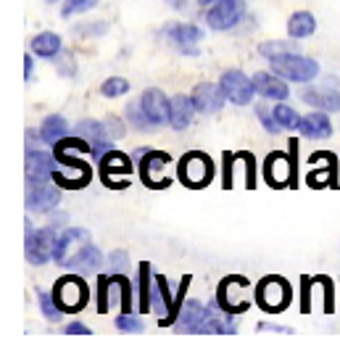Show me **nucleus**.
<instances>
[{
    "mask_svg": "<svg viewBox=\"0 0 340 356\" xmlns=\"http://www.w3.org/2000/svg\"><path fill=\"white\" fill-rule=\"evenodd\" d=\"M290 143V153H282V151H272L269 156L264 159V166H261V172H264V182L269 188H298L296 182H298V175H296V161H298V143L301 140H288Z\"/></svg>",
    "mask_w": 340,
    "mask_h": 356,
    "instance_id": "nucleus-1",
    "label": "nucleus"
},
{
    "mask_svg": "<svg viewBox=\"0 0 340 356\" xmlns=\"http://www.w3.org/2000/svg\"><path fill=\"white\" fill-rule=\"evenodd\" d=\"M214 175H216L214 159L206 156L203 151H188L177 161V179L185 188H190V191H201L206 185H211Z\"/></svg>",
    "mask_w": 340,
    "mask_h": 356,
    "instance_id": "nucleus-2",
    "label": "nucleus"
},
{
    "mask_svg": "<svg viewBox=\"0 0 340 356\" xmlns=\"http://www.w3.org/2000/svg\"><path fill=\"white\" fill-rule=\"evenodd\" d=\"M132 159L138 161L140 179L145 182V188H151V191H164V188L172 185V177L164 175L166 169L172 166V156H169V153L143 148V151H135Z\"/></svg>",
    "mask_w": 340,
    "mask_h": 356,
    "instance_id": "nucleus-3",
    "label": "nucleus"
},
{
    "mask_svg": "<svg viewBox=\"0 0 340 356\" xmlns=\"http://www.w3.org/2000/svg\"><path fill=\"white\" fill-rule=\"evenodd\" d=\"M56 241H58V227L56 225H45V227H35L29 219H26V261L42 267L53 261V251H56Z\"/></svg>",
    "mask_w": 340,
    "mask_h": 356,
    "instance_id": "nucleus-4",
    "label": "nucleus"
},
{
    "mask_svg": "<svg viewBox=\"0 0 340 356\" xmlns=\"http://www.w3.org/2000/svg\"><path fill=\"white\" fill-rule=\"evenodd\" d=\"M290 301H293V288L280 275H266L264 280L256 285V304L261 306L266 314L285 312L290 306Z\"/></svg>",
    "mask_w": 340,
    "mask_h": 356,
    "instance_id": "nucleus-5",
    "label": "nucleus"
},
{
    "mask_svg": "<svg viewBox=\"0 0 340 356\" xmlns=\"http://www.w3.org/2000/svg\"><path fill=\"white\" fill-rule=\"evenodd\" d=\"M269 64H272L275 74H280L288 82H298V85H309L319 76V64L309 56H301V53H285Z\"/></svg>",
    "mask_w": 340,
    "mask_h": 356,
    "instance_id": "nucleus-6",
    "label": "nucleus"
},
{
    "mask_svg": "<svg viewBox=\"0 0 340 356\" xmlns=\"http://www.w3.org/2000/svg\"><path fill=\"white\" fill-rule=\"evenodd\" d=\"M135 164H138V161H135L132 156H127V153L111 148V151L98 161L103 185H106L108 191H124L127 185H129V175L135 172Z\"/></svg>",
    "mask_w": 340,
    "mask_h": 356,
    "instance_id": "nucleus-7",
    "label": "nucleus"
},
{
    "mask_svg": "<svg viewBox=\"0 0 340 356\" xmlns=\"http://www.w3.org/2000/svg\"><path fill=\"white\" fill-rule=\"evenodd\" d=\"M53 298L58 301L63 312H82L90 301V288L88 282L82 280V277H76V275H63L56 280L53 285Z\"/></svg>",
    "mask_w": 340,
    "mask_h": 356,
    "instance_id": "nucleus-8",
    "label": "nucleus"
},
{
    "mask_svg": "<svg viewBox=\"0 0 340 356\" xmlns=\"http://www.w3.org/2000/svg\"><path fill=\"white\" fill-rule=\"evenodd\" d=\"M245 16V3L243 0H216L206 6V24L214 32H229L243 22Z\"/></svg>",
    "mask_w": 340,
    "mask_h": 356,
    "instance_id": "nucleus-9",
    "label": "nucleus"
},
{
    "mask_svg": "<svg viewBox=\"0 0 340 356\" xmlns=\"http://www.w3.org/2000/svg\"><path fill=\"white\" fill-rule=\"evenodd\" d=\"M219 88L225 92L227 103H235V106H248L256 95L253 76H248L240 69H227L225 74L219 76Z\"/></svg>",
    "mask_w": 340,
    "mask_h": 356,
    "instance_id": "nucleus-10",
    "label": "nucleus"
},
{
    "mask_svg": "<svg viewBox=\"0 0 340 356\" xmlns=\"http://www.w3.org/2000/svg\"><path fill=\"white\" fill-rule=\"evenodd\" d=\"M61 191L53 179L48 182H26V209L35 214H51L61 204Z\"/></svg>",
    "mask_w": 340,
    "mask_h": 356,
    "instance_id": "nucleus-11",
    "label": "nucleus"
},
{
    "mask_svg": "<svg viewBox=\"0 0 340 356\" xmlns=\"http://www.w3.org/2000/svg\"><path fill=\"white\" fill-rule=\"evenodd\" d=\"M166 42L177 48L182 56H190L195 58L198 56V42L203 40V29L198 24H188V22H177V24H169L164 29Z\"/></svg>",
    "mask_w": 340,
    "mask_h": 356,
    "instance_id": "nucleus-12",
    "label": "nucleus"
},
{
    "mask_svg": "<svg viewBox=\"0 0 340 356\" xmlns=\"http://www.w3.org/2000/svg\"><path fill=\"white\" fill-rule=\"evenodd\" d=\"M240 288H248V280L243 277V275H229L225 280L219 282V291H216V304L222 306L225 312L229 314H243V312H248V301H243L240 298Z\"/></svg>",
    "mask_w": 340,
    "mask_h": 356,
    "instance_id": "nucleus-13",
    "label": "nucleus"
},
{
    "mask_svg": "<svg viewBox=\"0 0 340 356\" xmlns=\"http://www.w3.org/2000/svg\"><path fill=\"white\" fill-rule=\"evenodd\" d=\"M56 153H48L42 148H26V182H48L58 169Z\"/></svg>",
    "mask_w": 340,
    "mask_h": 356,
    "instance_id": "nucleus-14",
    "label": "nucleus"
},
{
    "mask_svg": "<svg viewBox=\"0 0 340 356\" xmlns=\"http://www.w3.org/2000/svg\"><path fill=\"white\" fill-rule=\"evenodd\" d=\"M190 98H193V106L198 114H219L222 106L227 103L219 82H198L190 92Z\"/></svg>",
    "mask_w": 340,
    "mask_h": 356,
    "instance_id": "nucleus-15",
    "label": "nucleus"
},
{
    "mask_svg": "<svg viewBox=\"0 0 340 356\" xmlns=\"http://www.w3.org/2000/svg\"><path fill=\"white\" fill-rule=\"evenodd\" d=\"M209 322V306H203L195 298H185V304L179 309V317L175 322L177 332H206Z\"/></svg>",
    "mask_w": 340,
    "mask_h": 356,
    "instance_id": "nucleus-16",
    "label": "nucleus"
},
{
    "mask_svg": "<svg viewBox=\"0 0 340 356\" xmlns=\"http://www.w3.org/2000/svg\"><path fill=\"white\" fill-rule=\"evenodd\" d=\"M301 101L309 103L316 111H327V114H338L340 111V90L327 88V85H309L301 90Z\"/></svg>",
    "mask_w": 340,
    "mask_h": 356,
    "instance_id": "nucleus-17",
    "label": "nucleus"
},
{
    "mask_svg": "<svg viewBox=\"0 0 340 356\" xmlns=\"http://www.w3.org/2000/svg\"><path fill=\"white\" fill-rule=\"evenodd\" d=\"M140 106H143V111L148 114L156 127H161V124H169V111H172V98H166L164 90L159 88H148L143 95H140Z\"/></svg>",
    "mask_w": 340,
    "mask_h": 356,
    "instance_id": "nucleus-18",
    "label": "nucleus"
},
{
    "mask_svg": "<svg viewBox=\"0 0 340 356\" xmlns=\"http://www.w3.org/2000/svg\"><path fill=\"white\" fill-rule=\"evenodd\" d=\"M253 88H256V95H261L266 101H288L290 98L288 79H282L275 72H256Z\"/></svg>",
    "mask_w": 340,
    "mask_h": 356,
    "instance_id": "nucleus-19",
    "label": "nucleus"
},
{
    "mask_svg": "<svg viewBox=\"0 0 340 356\" xmlns=\"http://www.w3.org/2000/svg\"><path fill=\"white\" fill-rule=\"evenodd\" d=\"M322 159H325L322 166H319V161H309L314 166L306 175V185L314 188V191H319V188H338V159L332 153H322Z\"/></svg>",
    "mask_w": 340,
    "mask_h": 356,
    "instance_id": "nucleus-20",
    "label": "nucleus"
},
{
    "mask_svg": "<svg viewBox=\"0 0 340 356\" xmlns=\"http://www.w3.org/2000/svg\"><path fill=\"white\" fill-rule=\"evenodd\" d=\"M298 132H301L303 138H309V140H327L330 135H332V122H330V114L327 111H311V114L306 116H298Z\"/></svg>",
    "mask_w": 340,
    "mask_h": 356,
    "instance_id": "nucleus-21",
    "label": "nucleus"
},
{
    "mask_svg": "<svg viewBox=\"0 0 340 356\" xmlns=\"http://www.w3.org/2000/svg\"><path fill=\"white\" fill-rule=\"evenodd\" d=\"M76 243H90V232L85 227H63L58 232V241H56V251H53V261L63 264L69 256L74 254Z\"/></svg>",
    "mask_w": 340,
    "mask_h": 356,
    "instance_id": "nucleus-22",
    "label": "nucleus"
},
{
    "mask_svg": "<svg viewBox=\"0 0 340 356\" xmlns=\"http://www.w3.org/2000/svg\"><path fill=\"white\" fill-rule=\"evenodd\" d=\"M193 116H195V106L190 95H175L172 98V111H169V127L177 132H185L193 124Z\"/></svg>",
    "mask_w": 340,
    "mask_h": 356,
    "instance_id": "nucleus-23",
    "label": "nucleus"
},
{
    "mask_svg": "<svg viewBox=\"0 0 340 356\" xmlns=\"http://www.w3.org/2000/svg\"><path fill=\"white\" fill-rule=\"evenodd\" d=\"M103 264V254L98 245L90 243H82V248H76L74 254L63 261V269H101Z\"/></svg>",
    "mask_w": 340,
    "mask_h": 356,
    "instance_id": "nucleus-24",
    "label": "nucleus"
},
{
    "mask_svg": "<svg viewBox=\"0 0 340 356\" xmlns=\"http://www.w3.org/2000/svg\"><path fill=\"white\" fill-rule=\"evenodd\" d=\"M32 53L38 56V58H45V61H56L58 56H61V35H56V32H40L32 38Z\"/></svg>",
    "mask_w": 340,
    "mask_h": 356,
    "instance_id": "nucleus-25",
    "label": "nucleus"
},
{
    "mask_svg": "<svg viewBox=\"0 0 340 356\" xmlns=\"http://www.w3.org/2000/svg\"><path fill=\"white\" fill-rule=\"evenodd\" d=\"M153 285H156L153 267L148 261H143V264H140V275H138V312L140 314H148V312H151Z\"/></svg>",
    "mask_w": 340,
    "mask_h": 356,
    "instance_id": "nucleus-26",
    "label": "nucleus"
},
{
    "mask_svg": "<svg viewBox=\"0 0 340 356\" xmlns=\"http://www.w3.org/2000/svg\"><path fill=\"white\" fill-rule=\"evenodd\" d=\"M69 132H72V127H69V122H66L61 114H48L42 119V124H40L42 143H48V145H56V143L63 140Z\"/></svg>",
    "mask_w": 340,
    "mask_h": 356,
    "instance_id": "nucleus-27",
    "label": "nucleus"
},
{
    "mask_svg": "<svg viewBox=\"0 0 340 356\" xmlns=\"http://www.w3.org/2000/svg\"><path fill=\"white\" fill-rule=\"evenodd\" d=\"M316 32V19L311 11H296L288 19V35L293 40H309Z\"/></svg>",
    "mask_w": 340,
    "mask_h": 356,
    "instance_id": "nucleus-28",
    "label": "nucleus"
},
{
    "mask_svg": "<svg viewBox=\"0 0 340 356\" xmlns=\"http://www.w3.org/2000/svg\"><path fill=\"white\" fill-rule=\"evenodd\" d=\"M298 40H269V42H261L259 45V53L269 58V61H275L280 56H285V53H298V45H296Z\"/></svg>",
    "mask_w": 340,
    "mask_h": 356,
    "instance_id": "nucleus-29",
    "label": "nucleus"
},
{
    "mask_svg": "<svg viewBox=\"0 0 340 356\" xmlns=\"http://www.w3.org/2000/svg\"><path fill=\"white\" fill-rule=\"evenodd\" d=\"M124 114H127V122L132 124V129H138V132H153V129H159L156 124H153L151 119H148V114L143 111V106H140V101H129L127 103V108H124Z\"/></svg>",
    "mask_w": 340,
    "mask_h": 356,
    "instance_id": "nucleus-30",
    "label": "nucleus"
},
{
    "mask_svg": "<svg viewBox=\"0 0 340 356\" xmlns=\"http://www.w3.org/2000/svg\"><path fill=\"white\" fill-rule=\"evenodd\" d=\"M72 135H79L85 140H101V138H108L106 132V124L103 122H95V119H82L72 127Z\"/></svg>",
    "mask_w": 340,
    "mask_h": 356,
    "instance_id": "nucleus-31",
    "label": "nucleus"
},
{
    "mask_svg": "<svg viewBox=\"0 0 340 356\" xmlns=\"http://www.w3.org/2000/svg\"><path fill=\"white\" fill-rule=\"evenodd\" d=\"M38 304H40V314L48 319V322H61L63 317V309L58 306V301L53 298V291H38Z\"/></svg>",
    "mask_w": 340,
    "mask_h": 356,
    "instance_id": "nucleus-32",
    "label": "nucleus"
},
{
    "mask_svg": "<svg viewBox=\"0 0 340 356\" xmlns=\"http://www.w3.org/2000/svg\"><path fill=\"white\" fill-rule=\"evenodd\" d=\"M129 79H124V76H108V79H103L101 85V95L103 98H122V95H127L129 92Z\"/></svg>",
    "mask_w": 340,
    "mask_h": 356,
    "instance_id": "nucleus-33",
    "label": "nucleus"
},
{
    "mask_svg": "<svg viewBox=\"0 0 340 356\" xmlns=\"http://www.w3.org/2000/svg\"><path fill=\"white\" fill-rule=\"evenodd\" d=\"M113 304L111 275H98V314H106Z\"/></svg>",
    "mask_w": 340,
    "mask_h": 356,
    "instance_id": "nucleus-34",
    "label": "nucleus"
},
{
    "mask_svg": "<svg viewBox=\"0 0 340 356\" xmlns=\"http://www.w3.org/2000/svg\"><path fill=\"white\" fill-rule=\"evenodd\" d=\"M113 325H116V330H122V332H143L145 330L143 317H140V314H132V312H122Z\"/></svg>",
    "mask_w": 340,
    "mask_h": 356,
    "instance_id": "nucleus-35",
    "label": "nucleus"
},
{
    "mask_svg": "<svg viewBox=\"0 0 340 356\" xmlns=\"http://www.w3.org/2000/svg\"><path fill=\"white\" fill-rule=\"evenodd\" d=\"M272 111H275V119L280 122V127H282V129H296V127H298V114H296V111H293L285 101H277V106H275Z\"/></svg>",
    "mask_w": 340,
    "mask_h": 356,
    "instance_id": "nucleus-36",
    "label": "nucleus"
},
{
    "mask_svg": "<svg viewBox=\"0 0 340 356\" xmlns=\"http://www.w3.org/2000/svg\"><path fill=\"white\" fill-rule=\"evenodd\" d=\"M256 119L261 122V127H264L269 135H277L280 129H282L280 127V122L275 119V111H272L266 103H259V106H256Z\"/></svg>",
    "mask_w": 340,
    "mask_h": 356,
    "instance_id": "nucleus-37",
    "label": "nucleus"
},
{
    "mask_svg": "<svg viewBox=\"0 0 340 356\" xmlns=\"http://www.w3.org/2000/svg\"><path fill=\"white\" fill-rule=\"evenodd\" d=\"M98 3H101V0H63L61 16L69 19V16H74V13H88L90 8H95Z\"/></svg>",
    "mask_w": 340,
    "mask_h": 356,
    "instance_id": "nucleus-38",
    "label": "nucleus"
},
{
    "mask_svg": "<svg viewBox=\"0 0 340 356\" xmlns=\"http://www.w3.org/2000/svg\"><path fill=\"white\" fill-rule=\"evenodd\" d=\"M238 159L243 161V169H245V188H256V159H253V153L248 151H240Z\"/></svg>",
    "mask_w": 340,
    "mask_h": 356,
    "instance_id": "nucleus-39",
    "label": "nucleus"
},
{
    "mask_svg": "<svg viewBox=\"0 0 340 356\" xmlns=\"http://www.w3.org/2000/svg\"><path fill=\"white\" fill-rule=\"evenodd\" d=\"M76 35H82V38H103L106 32H108V24L106 22H92V24H79L74 26Z\"/></svg>",
    "mask_w": 340,
    "mask_h": 356,
    "instance_id": "nucleus-40",
    "label": "nucleus"
},
{
    "mask_svg": "<svg viewBox=\"0 0 340 356\" xmlns=\"http://www.w3.org/2000/svg\"><path fill=\"white\" fill-rule=\"evenodd\" d=\"M222 159H225V177H222V188L229 191V188H232V169H235V164H238V156L227 151Z\"/></svg>",
    "mask_w": 340,
    "mask_h": 356,
    "instance_id": "nucleus-41",
    "label": "nucleus"
},
{
    "mask_svg": "<svg viewBox=\"0 0 340 356\" xmlns=\"http://www.w3.org/2000/svg\"><path fill=\"white\" fill-rule=\"evenodd\" d=\"M311 285H314V277H301V314H309L311 312Z\"/></svg>",
    "mask_w": 340,
    "mask_h": 356,
    "instance_id": "nucleus-42",
    "label": "nucleus"
},
{
    "mask_svg": "<svg viewBox=\"0 0 340 356\" xmlns=\"http://www.w3.org/2000/svg\"><path fill=\"white\" fill-rule=\"evenodd\" d=\"M127 264H129V256H127V251L116 248V251H111V254H108V267H111V272H122V269H127Z\"/></svg>",
    "mask_w": 340,
    "mask_h": 356,
    "instance_id": "nucleus-43",
    "label": "nucleus"
},
{
    "mask_svg": "<svg viewBox=\"0 0 340 356\" xmlns=\"http://www.w3.org/2000/svg\"><path fill=\"white\" fill-rule=\"evenodd\" d=\"M103 124H106V132H108V138H111V140L124 138V124H122V119H119V116H108Z\"/></svg>",
    "mask_w": 340,
    "mask_h": 356,
    "instance_id": "nucleus-44",
    "label": "nucleus"
},
{
    "mask_svg": "<svg viewBox=\"0 0 340 356\" xmlns=\"http://www.w3.org/2000/svg\"><path fill=\"white\" fill-rule=\"evenodd\" d=\"M316 280L325 285V312L332 314V309H335V304H332V280H330L327 275H322V277H316Z\"/></svg>",
    "mask_w": 340,
    "mask_h": 356,
    "instance_id": "nucleus-45",
    "label": "nucleus"
},
{
    "mask_svg": "<svg viewBox=\"0 0 340 356\" xmlns=\"http://www.w3.org/2000/svg\"><path fill=\"white\" fill-rule=\"evenodd\" d=\"M58 61V58H56ZM58 72H61L63 76H74L76 74V64L72 56H63V61H58Z\"/></svg>",
    "mask_w": 340,
    "mask_h": 356,
    "instance_id": "nucleus-46",
    "label": "nucleus"
},
{
    "mask_svg": "<svg viewBox=\"0 0 340 356\" xmlns=\"http://www.w3.org/2000/svg\"><path fill=\"white\" fill-rule=\"evenodd\" d=\"M63 332H69V335H90V327L85 325V322H69L66 327H63Z\"/></svg>",
    "mask_w": 340,
    "mask_h": 356,
    "instance_id": "nucleus-47",
    "label": "nucleus"
},
{
    "mask_svg": "<svg viewBox=\"0 0 340 356\" xmlns=\"http://www.w3.org/2000/svg\"><path fill=\"white\" fill-rule=\"evenodd\" d=\"M256 330H269V332H293V327H285V325H272V322H259Z\"/></svg>",
    "mask_w": 340,
    "mask_h": 356,
    "instance_id": "nucleus-48",
    "label": "nucleus"
},
{
    "mask_svg": "<svg viewBox=\"0 0 340 356\" xmlns=\"http://www.w3.org/2000/svg\"><path fill=\"white\" fill-rule=\"evenodd\" d=\"M32 74H35V58H32V56H24V79L26 82L32 79Z\"/></svg>",
    "mask_w": 340,
    "mask_h": 356,
    "instance_id": "nucleus-49",
    "label": "nucleus"
},
{
    "mask_svg": "<svg viewBox=\"0 0 340 356\" xmlns=\"http://www.w3.org/2000/svg\"><path fill=\"white\" fill-rule=\"evenodd\" d=\"M325 85H327V88H338L340 79H338V76H327V79H325Z\"/></svg>",
    "mask_w": 340,
    "mask_h": 356,
    "instance_id": "nucleus-50",
    "label": "nucleus"
},
{
    "mask_svg": "<svg viewBox=\"0 0 340 356\" xmlns=\"http://www.w3.org/2000/svg\"><path fill=\"white\" fill-rule=\"evenodd\" d=\"M45 3H48V6H53V3H63V0H45Z\"/></svg>",
    "mask_w": 340,
    "mask_h": 356,
    "instance_id": "nucleus-51",
    "label": "nucleus"
}]
</instances>
